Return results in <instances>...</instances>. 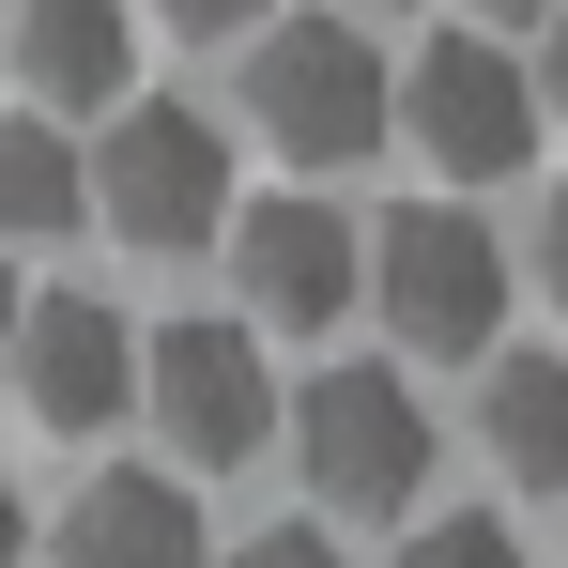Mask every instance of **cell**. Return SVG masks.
<instances>
[{
  "mask_svg": "<svg viewBox=\"0 0 568 568\" xmlns=\"http://www.w3.org/2000/svg\"><path fill=\"white\" fill-rule=\"evenodd\" d=\"M78 185H93V231H123L139 262H200L231 231V123L185 93H123L78 139Z\"/></svg>",
  "mask_w": 568,
  "mask_h": 568,
  "instance_id": "6da1fadb",
  "label": "cell"
},
{
  "mask_svg": "<svg viewBox=\"0 0 568 568\" xmlns=\"http://www.w3.org/2000/svg\"><path fill=\"white\" fill-rule=\"evenodd\" d=\"M292 462L323 491V523H415V491H430V415H415V384L399 369H307L292 384Z\"/></svg>",
  "mask_w": 568,
  "mask_h": 568,
  "instance_id": "7a4b0ae2",
  "label": "cell"
},
{
  "mask_svg": "<svg viewBox=\"0 0 568 568\" xmlns=\"http://www.w3.org/2000/svg\"><path fill=\"white\" fill-rule=\"evenodd\" d=\"M246 123L292 170H354L384 154V47L354 16H262L246 31Z\"/></svg>",
  "mask_w": 568,
  "mask_h": 568,
  "instance_id": "3957f363",
  "label": "cell"
},
{
  "mask_svg": "<svg viewBox=\"0 0 568 568\" xmlns=\"http://www.w3.org/2000/svg\"><path fill=\"white\" fill-rule=\"evenodd\" d=\"M354 307L399 323V354H491V323H507V246H491V215H462V200H399V215L369 231Z\"/></svg>",
  "mask_w": 568,
  "mask_h": 568,
  "instance_id": "277c9868",
  "label": "cell"
},
{
  "mask_svg": "<svg viewBox=\"0 0 568 568\" xmlns=\"http://www.w3.org/2000/svg\"><path fill=\"white\" fill-rule=\"evenodd\" d=\"M384 123L446 170V185H507L538 154V78L491 47V31H430L415 62H384Z\"/></svg>",
  "mask_w": 568,
  "mask_h": 568,
  "instance_id": "5b68a950",
  "label": "cell"
},
{
  "mask_svg": "<svg viewBox=\"0 0 568 568\" xmlns=\"http://www.w3.org/2000/svg\"><path fill=\"white\" fill-rule=\"evenodd\" d=\"M139 415L185 476H231L277 446V369H262V323H154L139 338Z\"/></svg>",
  "mask_w": 568,
  "mask_h": 568,
  "instance_id": "8992f818",
  "label": "cell"
},
{
  "mask_svg": "<svg viewBox=\"0 0 568 568\" xmlns=\"http://www.w3.org/2000/svg\"><path fill=\"white\" fill-rule=\"evenodd\" d=\"M215 246H231V292H246V323H277V338H323V323H354V277H369V246H354V215H338V200H246Z\"/></svg>",
  "mask_w": 568,
  "mask_h": 568,
  "instance_id": "52a82bcc",
  "label": "cell"
},
{
  "mask_svg": "<svg viewBox=\"0 0 568 568\" xmlns=\"http://www.w3.org/2000/svg\"><path fill=\"white\" fill-rule=\"evenodd\" d=\"M0 354H16V399H31L47 430H78V446L139 415V323H123L108 292H31Z\"/></svg>",
  "mask_w": 568,
  "mask_h": 568,
  "instance_id": "ba28073f",
  "label": "cell"
},
{
  "mask_svg": "<svg viewBox=\"0 0 568 568\" xmlns=\"http://www.w3.org/2000/svg\"><path fill=\"white\" fill-rule=\"evenodd\" d=\"M0 78H31L47 123H108L139 93V16L123 0H16L0 16Z\"/></svg>",
  "mask_w": 568,
  "mask_h": 568,
  "instance_id": "9c48e42d",
  "label": "cell"
},
{
  "mask_svg": "<svg viewBox=\"0 0 568 568\" xmlns=\"http://www.w3.org/2000/svg\"><path fill=\"white\" fill-rule=\"evenodd\" d=\"M62 568H215V538H200V491L154 462H108L78 507H62V538H47Z\"/></svg>",
  "mask_w": 568,
  "mask_h": 568,
  "instance_id": "30bf717a",
  "label": "cell"
},
{
  "mask_svg": "<svg viewBox=\"0 0 568 568\" xmlns=\"http://www.w3.org/2000/svg\"><path fill=\"white\" fill-rule=\"evenodd\" d=\"M476 446L507 491H568V354H476Z\"/></svg>",
  "mask_w": 568,
  "mask_h": 568,
  "instance_id": "8fae6325",
  "label": "cell"
},
{
  "mask_svg": "<svg viewBox=\"0 0 568 568\" xmlns=\"http://www.w3.org/2000/svg\"><path fill=\"white\" fill-rule=\"evenodd\" d=\"M62 231H93L78 139H62L47 108H16V123H0V246H62Z\"/></svg>",
  "mask_w": 568,
  "mask_h": 568,
  "instance_id": "7c38bea8",
  "label": "cell"
},
{
  "mask_svg": "<svg viewBox=\"0 0 568 568\" xmlns=\"http://www.w3.org/2000/svg\"><path fill=\"white\" fill-rule=\"evenodd\" d=\"M399 568H523V538H507L491 507H446V523H415V538H399Z\"/></svg>",
  "mask_w": 568,
  "mask_h": 568,
  "instance_id": "4fadbf2b",
  "label": "cell"
},
{
  "mask_svg": "<svg viewBox=\"0 0 568 568\" xmlns=\"http://www.w3.org/2000/svg\"><path fill=\"white\" fill-rule=\"evenodd\" d=\"M215 568H354V554H338L323 523H262V538H231Z\"/></svg>",
  "mask_w": 568,
  "mask_h": 568,
  "instance_id": "5bb4252c",
  "label": "cell"
},
{
  "mask_svg": "<svg viewBox=\"0 0 568 568\" xmlns=\"http://www.w3.org/2000/svg\"><path fill=\"white\" fill-rule=\"evenodd\" d=\"M154 16H170V31H200V47H231V31H262L277 0H154Z\"/></svg>",
  "mask_w": 568,
  "mask_h": 568,
  "instance_id": "9a60e30c",
  "label": "cell"
},
{
  "mask_svg": "<svg viewBox=\"0 0 568 568\" xmlns=\"http://www.w3.org/2000/svg\"><path fill=\"white\" fill-rule=\"evenodd\" d=\"M523 262H538V292H554V323H568V185L538 200V246H523Z\"/></svg>",
  "mask_w": 568,
  "mask_h": 568,
  "instance_id": "2e32d148",
  "label": "cell"
},
{
  "mask_svg": "<svg viewBox=\"0 0 568 568\" xmlns=\"http://www.w3.org/2000/svg\"><path fill=\"white\" fill-rule=\"evenodd\" d=\"M538 123H568V0L538 16Z\"/></svg>",
  "mask_w": 568,
  "mask_h": 568,
  "instance_id": "e0dca14e",
  "label": "cell"
},
{
  "mask_svg": "<svg viewBox=\"0 0 568 568\" xmlns=\"http://www.w3.org/2000/svg\"><path fill=\"white\" fill-rule=\"evenodd\" d=\"M538 16H554V0H476V31H491V47H507V31H538Z\"/></svg>",
  "mask_w": 568,
  "mask_h": 568,
  "instance_id": "ac0fdd59",
  "label": "cell"
},
{
  "mask_svg": "<svg viewBox=\"0 0 568 568\" xmlns=\"http://www.w3.org/2000/svg\"><path fill=\"white\" fill-rule=\"evenodd\" d=\"M0 568H31V507H16V476H0Z\"/></svg>",
  "mask_w": 568,
  "mask_h": 568,
  "instance_id": "d6986e66",
  "label": "cell"
},
{
  "mask_svg": "<svg viewBox=\"0 0 568 568\" xmlns=\"http://www.w3.org/2000/svg\"><path fill=\"white\" fill-rule=\"evenodd\" d=\"M16 307H31V277H16V246H0V338H16Z\"/></svg>",
  "mask_w": 568,
  "mask_h": 568,
  "instance_id": "ffe728a7",
  "label": "cell"
},
{
  "mask_svg": "<svg viewBox=\"0 0 568 568\" xmlns=\"http://www.w3.org/2000/svg\"><path fill=\"white\" fill-rule=\"evenodd\" d=\"M354 16H399V0H354Z\"/></svg>",
  "mask_w": 568,
  "mask_h": 568,
  "instance_id": "44dd1931",
  "label": "cell"
}]
</instances>
